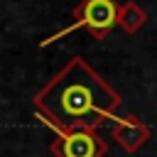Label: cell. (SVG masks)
Segmentation results:
<instances>
[{
	"label": "cell",
	"instance_id": "cell-1",
	"mask_svg": "<svg viewBox=\"0 0 157 157\" xmlns=\"http://www.w3.org/2000/svg\"><path fill=\"white\" fill-rule=\"evenodd\" d=\"M120 103V93L83 56H71L34 96L37 118L56 130V135L78 128L96 130L115 115Z\"/></svg>",
	"mask_w": 157,
	"mask_h": 157
},
{
	"label": "cell",
	"instance_id": "cell-2",
	"mask_svg": "<svg viewBox=\"0 0 157 157\" xmlns=\"http://www.w3.org/2000/svg\"><path fill=\"white\" fill-rule=\"evenodd\" d=\"M118 12H120V7H118L115 0H83L78 7H74L76 22H74L71 27H66L61 34L52 37V39H59V37L69 34V32L76 29V27H86L96 39H103V37L113 29V25H118ZM52 39H47V42H52ZM47 42H44V44H47Z\"/></svg>",
	"mask_w": 157,
	"mask_h": 157
},
{
	"label": "cell",
	"instance_id": "cell-3",
	"mask_svg": "<svg viewBox=\"0 0 157 157\" xmlns=\"http://www.w3.org/2000/svg\"><path fill=\"white\" fill-rule=\"evenodd\" d=\"M54 157H105L108 145L103 137H98L96 130L78 128L71 132H61L49 145Z\"/></svg>",
	"mask_w": 157,
	"mask_h": 157
},
{
	"label": "cell",
	"instance_id": "cell-4",
	"mask_svg": "<svg viewBox=\"0 0 157 157\" xmlns=\"http://www.w3.org/2000/svg\"><path fill=\"white\" fill-rule=\"evenodd\" d=\"M113 140L125 150V152H137L147 140H150V128L145 123H140L137 118L128 115V118H115V125L110 130Z\"/></svg>",
	"mask_w": 157,
	"mask_h": 157
},
{
	"label": "cell",
	"instance_id": "cell-5",
	"mask_svg": "<svg viewBox=\"0 0 157 157\" xmlns=\"http://www.w3.org/2000/svg\"><path fill=\"white\" fill-rule=\"evenodd\" d=\"M145 22H147V12L137 5V2H132V0H128V2H123L120 5V12H118V25L125 29V32H137L140 27H145Z\"/></svg>",
	"mask_w": 157,
	"mask_h": 157
}]
</instances>
